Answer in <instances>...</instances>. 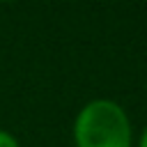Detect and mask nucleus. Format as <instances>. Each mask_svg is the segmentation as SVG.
<instances>
[{"instance_id": "1", "label": "nucleus", "mask_w": 147, "mask_h": 147, "mask_svg": "<svg viewBox=\"0 0 147 147\" xmlns=\"http://www.w3.org/2000/svg\"><path fill=\"white\" fill-rule=\"evenodd\" d=\"M74 147H133L131 117L115 99H92L74 117Z\"/></svg>"}, {"instance_id": "2", "label": "nucleus", "mask_w": 147, "mask_h": 147, "mask_svg": "<svg viewBox=\"0 0 147 147\" xmlns=\"http://www.w3.org/2000/svg\"><path fill=\"white\" fill-rule=\"evenodd\" d=\"M0 147H21V142L14 133H9L7 129H0Z\"/></svg>"}, {"instance_id": "3", "label": "nucleus", "mask_w": 147, "mask_h": 147, "mask_svg": "<svg viewBox=\"0 0 147 147\" xmlns=\"http://www.w3.org/2000/svg\"><path fill=\"white\" fill-rule=\"evenodd\" d=\"M138 147H147V124H145V129L138 136Z\"/></svg>"}]
</instances>
